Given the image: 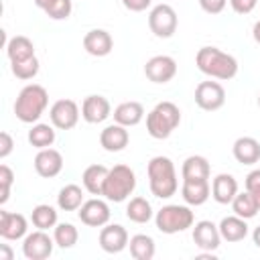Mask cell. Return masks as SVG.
<instances>
[{
	"label": "cell",
	"mask_w": 260,
	"mask_h": 260,
	"mask_svg": "<svg viewBox=\"0 0 260 260\" xmlns=\"http://www.w3.org/2000/svg\"><path fill=\"white\" fill-rule=\"evenodd\" d=\"M6 57L10 59V63L14 61H22V59H28L35 55V43L24 37V35H16L12 37L8 43H6Z\"/></svg>",
	"instance_id": "f1b7e54d"
},
{
	"label": "cell",
	"mask_w": 260,
	"mask_h": 260,
	"mask_svg": "<svg viewBox=\"0 0 260 260\" xmlns=\"http://www.w3.org/2000/svg\"><path fill=\"white\" fill-rule=\"evenodd\" d=\"M83 49L91 57H106L114 49V39L106 28H91L83 37Z\"/></svg>",
	"instance_id": "ac0fdd59"
},
{
	"label": "cell",
	"mask_w": 260,
	"mask_h": 260,
	"mask_svg": "<svg viewBox=\"0 0 260 260\" xmlns=\"http://www.w3.org/2000/svg\"><path fill=\"white\" fill-rule=\"evenodd\" d=\"M128 248L134 260H152L156 254V244L148 234H134L128 242Z\"/></svg>",
	"instance_id": "83f0119b"
},
{
	"label": "cell",
	"mask_w": 260,
	"mask_h": 260,
	"mask_svg": "<svg viewBox=\"0 0 260 260\" xmlns=\"http://www.w3.org/2000/svg\"><path fill=\"white\" fill-rule=\"evenodd\" d=\"M134 189H136V173L128 165H114L108 171L102 197L112 203H122L134 193Z\"/></svg>",
	"instance_id": "5b68a950"
},
{
	"label": "cell",
	"mask_w": 260,
	"mask_h": 260,
	"mask_svg": "<svg viewBox=\"0 0 260 260\" xmlns=\"http://www.w3.org/2000/svg\"><path fill=\"white\" fill-rule=\"evenodd\" d=\"M73 12V2L71 0H55L47 10L45 14L51 18V20H67Z\"/></svg>",
	"instance_id": "d590c367"
},
{
	"label": "cell",
	"mask_w": 260,
	"mask_h": 260,
	"mask_svg": "<svg viewBox=\"0 0 260 260\" xmlns=\"http://www.w3.org/2000/svg\"><path fill=\"white\" fill-rule=\"evenodd\" d=\"M238 195V181L230 173H219L211 181V197L219 205H230Z\"/></svg>",
	"instance_id": "d6986e66"
},
{
	"label": "cell",
	"mask_w": 260,
	"mask_h": 260,
	"mask_svg": "<svg viewBox=\"0 0 260 260\" xmlns=\"http://www.w3.org/2000/svg\"><path fill=\"white\" fill-rule=\"evenodd\" d=\"M35 171L43 179H53L63 171V156L57 148H41L32 160Z\"/></svg>",
	"instance_id": "2e32d148"
},
{
	"label": "cell",
	"mask_w": 260,
	"mask_h": 260,
	"mask_svg": "<svg viewBox=\"0 0 260 260\" xmlns=\"http://www.w3.org/2000/svg\"><path fill=\"white\" fill-rule=\"evenodd\" d=\"M252 37H254V41L260 45V20L254 22V26H252Z\"/></svg>",
	"instance_id": "ee69618b"
},
{
	"label": "cell",
	"mask_w": 260,
	"mask_h": 260,
	"mask_svg": "<svg viewBox=\"0 0 260 260\" xmlns=\"http://www.w3.org/2000/svg\"><path fill=\"white\" fill-rule=\"evenodd\" d=\"M108 167L104 165H89L83 173H81V183H83V189L89 193V195H102L104 191V183H106V177H108Z\"/></svg>",
	"instance_id": "484cf974"
},
{
	"label": "cell",
	"mask_w": 260,
	"mask_h": 260,
	"mask_svg": "<svg viewBox=\"0 0 260 260\" xmlns=\"http://www.w3.org/2000/svg\"><path fill=\"white\" fill-rule=\"evenodd\" d=\"M49 106V93L39 83L24 85L14 102V116L22 124H37Z\"/></svg>",
	"instance_id": "3957f363"
},
{
	"label": "cell",
	"mask_w": 260,
	"mask_h": 260,
	"mask_svg": "<svg viewBox=\"0 0 260 260\" xmlns=\"http://www.w3.org/2000/svg\"><path fill=\"white\" fill-rule=\"evenodd\" d=\"M230 205H232V211H234L236 215L244 217V219H252V217H256V213L260 211L256 199H254L248 191H242V193L238 191V195L234 197V201H232Z\"/></svg>",
	"instance_id": "d6a6232c"
},
{
	"label": "cell",
	"mask_w": 260,
	"mask_h": 260,
	"mask_svg": "<svg viewBox=\"0 0 260 260\" xmlns=\"http://www.w3.org/2000/svg\"><path fill=\"white\" fill-rule=\"evenodd\" d=\"M248 219H244V217H240V215H228V217H223L219 223H217V228H219V234H221V240H225V242H230V244H236V242H242V240H246V236H248V223H246Z\"/></svg>",
	"instance_id": "cb8c5ba5"
},
{
	"label": "cell",
	"mask_w": 260,
	"mask_h": 260,
	"mask_svg": "<svg viewBox=\"0 0 260 260\" xmlns=\"http://www.w3.org/2000/svg\"><path fill=\"white\" fill-rule=\"evenodd\" d=\"M77 217L87 228H104L106 223H110V217H112L108 199H102L95 195V197L83 201V205L77 209Z\"/></svg>",
	"instance_id": "ba28073f"
},
{
	"label": "cell",
	"mask_w": 260,
	"mask_h": 260,
	"mask_svg": "<svg viewBox=\"0 0 260 260\" xmlns=\"http://www.w3.org/2000/svg\"><path fill=\"white\" fill-rule=\"evenodd\" d=\"M148 187L150 193L158 199H171L179 191V179L175 171V162L169 156H152L146 165Z\"/></svg>",
	"instance_id": "7a4b0ae2"
},
{
	"label": "cell",
	"mask_w": 260,
	"mask_h": 260,
	"mask_svg": "<svg viewBox=\"0 0 260 260\" xmlns=\"http://www.w3.org/2000/svg\"><path fill=\"white\" fill-rule=\"evenodd\" d=\"M81 116V110L77 106V102L65 98V100H57L51 108H49V120L57 130H71L77 126Z\"/></svg>",
	"instance_id": "30bf717a"
},
{
	"label": "cell",
	"mask_w": 260,
	"mask_h": 260,
	"mask_svg": "<svg viewBox=\"0 0 260 260\" xmlns=\"http://www.w3.org/2000/svg\"><path fill=\"white\" fill-rule=\"evenodd\" d=\"M232 154L240 165H256L260 160V142L252 136H240L234 140Z\"/></svg>",
	"instance_id": "7402d4cb"
},
{
	"label": "cell",
	"mask_w": 260,
	"mask_h": 260,
	"mask_svg": "<svg viewBox=\"0 0 260 260\" xmlns=\"http://www.w3.org/2000/svg\"><path fill=\"white\" fill-rule=\"evenodd\" d=\"M195 104L205 112H215L225 104V89L219 81H201L195 87Z\"/></svg>",
	"instance_id": "8fae6325"
},
{
	"label": "cell",
	"mask_w": 260,
	"mask_h": 260,
	"mask_svg": "<svg viewBox=\"0 0 260 260\" xmlns=\"http://www.w3.org/2000/svg\"><path fill=\"white\" fill-rule=\"evenodd\" d=\"M112 116H114V122L116 124H122L126 128H132V126H136V124L142 122V118H144V106L140 102H134V100L122 102V104H118L114 108V114Z\"/></svg>",
	"instance_id": "603a6c76"
},
{
	"label": "cell",
	"mask_w": 260,
	"mask_h": 260,
	"mask_svg": "<svg viewBox=\"0 0 260 260\" xmlns=\"http://www.w3.org/2000/svg\"><path fill=\"white\" fill-rule=\"evenodd\" d=\"M195 223V213L191 211V205H179V203H169L162 205L156 213H154V225L160 234L173 236L179 232H185L189 228H193Z\"/></svg>",
	"instance_id": "8992f818"
},
{
	"label": "cell",
	"mask_w": 260,
	"mask_h": 260,
	"mask_svg": "<svg viewBox=\"0 0 260 260\" xmlns=\"http://www.w3.org/2000/svg\"><path fill=\"white\" fill-rule=\"evenodd\" d=\"M55 138H57V134H55V126H53V124L37 122V124H32L30 130H28V142H30V146H35L37 150L53 146Z\"/></svg>",
	"instance_id": "f546056e"
},
{
	"label": "cell",
	"mask_w": 260,
	"mask_h": 260,
	"mask_svg": "<svg viewBox=\"0 0 260 260\" xmlns=\"http://www.w3.org/2000/svg\"><path fill=\"white\" fill-rule=\"evenodd\" d=\"M112 116V106L104 95H87L81 104V118L87 124H102Z\"/></svg>",
	"instance_id": "e0dca14e"
},
{
	"label": "cell",
	"mask_w": 260,
	"mask_h": 260,
	"mask_svg": "<svg viewBox=\"0 0 260 260\" xmlns=\"http://www.w3.org/2000/svg\"><path fill=\"white\" fill-rule=\"evenodd\" d=\"M55 240L47 234V230H35L22 240V254L26 260H47L53 254Z\"/></svg>",
	"instance_id": "9c48e42d"
},
{
	"label": "cell",
	"mask_w": 260,
	"mask_h": 260,
	"mask_svg": "<svg viewBox=\"0 0 260 260\" xmlns=\"http://www.w3.org/2000/svg\"><path fill=\"white\" fill-rule=\"evenodd\" d=\"M39 69H41V63L37 59V55L28 57V59H22V61H14L10 63V71L16 79H22V81H28V79H35L39 75Z\"/></svg>",
	"instance_id": "e575fe53"
},
{
	"label": "cell",
	"mask_w": 260,
	"mask_h": 260,
	"mask_svg": "<svg viewBox=\"0 0 260 260\" xmlns=\"http://www.w3.org/2000/svg\"><path fill=\"white\" fill-rule=\"evenodd\" d=\"M211 167L209 160L201 154H191L181 165V177L183 181H197V179H209Z\"/></svg>",
	"instance_id": "d4e9b609"
},
{
	"label": "cell",
	"mask_w": 260,
	"mask_h": 260,
	"mask_svg": "<svg viewBox=\"0 0 260 260\" xmlns=\"http://www.w3.org/2000/svg\"><path fill=\"white\" fill-rule=\"evenodd\" d=\"M53 240H55V244L59 246V248H63V250H67V248H73L75 244H77V240H79V232H77V228L73 225V223H57L55 228H53Z\"/></svg>",
	"instance_id": "836d02e7"
},
{
	"label": "cell",
	"mask_w": 260,
	"mask_h": 260,
	"mask_svg": "<svg viewBox=\"0 0 260 260\" xmlns=\"http://www.w3.org/2000/svg\"><path fill=\"white\" fill-rule=\"evenodd\" d=\"M244 187L246 191L256 199L258 207H260V169H254L246 175V181H244Z\"/></svg>",
	"instance_id": "74e56055"
},
{
	"label": "cell",
	"mask_w": 260,
	"mask_h": 260,
	"mask_svg": "<svg viewBox=\"0 0 260 260\" xmlns=\"http://www.w3.org/2000/svg\"><path fill=\"white\" fill-rule=\"evenodd\" d=\"M179 16L171 4H156L148 12V28L158 39H171L177 32Z\"/></svg>",
	"instance_id": "52a82bcc"
},
{
	"label": "cell",
	"mask_w": 260,
	"mask_h": 260,
	"mask_svg": "<svg viewBox=\"0 0 260 260\" xmlns=\"http://www.w3.org/2000/svg\"><path fill=\"white\" fill-rule=\"evenodd\" d=\"M30 221L37 230H51L57 225V209L49 203H39L30 211Z\"/></svg>",
	"instance_id": "1f68e13d"
},
{
	"label": "cell",
	"mask_w": 260,
	"mask_h": 260,
	"mask_svg": "<svg viewBox=\"0 0 260 260\" xmlns=\"http://www.w3.org/2000/svg\"><path fill=\"white\" fill-rule=\"evenodd\" d=\"M258 0H230V6L236 14H250L256 8Z\"/></svg>",
	"instance_id": "ab89813d"
},
{
	"label": "cell",
	"mask_w": 260,
	"mask_h": 260,
	"mask_svg": "<svg viewBox=\"0 0 260 260\" xmlns=\"http://www.w3.org/2000/svg\"><path fill=\"white\" fill-rule=\"evenodd\" d=\"M258 108H260V93H258Z\"/></svg>",
	"instance_id": "7dc6e473"
},
{
	"label": "cell",
	"mask_w": 260,
	"mask_h": 260,
	"mask_svg": "<svg viewBox=\"0 0 260 260\" xmlns=\"http://www.w3.org/2000/svg\"><path fill=\"white\" fill-rule=\"evenodd\" d=\"M195 65L203 75L219 81L234 79L240 69L238 59L217 47H201L195 55Z\"/></svg>",
	"instance_id": "6da1fadb"
},
{
	"label": "cell",
	"mask_w": 260,
	"mask_h": 260,
	"mask_svg": "<svg viewBox=\"0 0 260 260\" xmlns=\"http://www.w3.org/2000/svg\"><path fill=\"white\" fill-rule=\"evenodd\" d=\"M225 4H228V0H199L201 10H203V12H207V14H211V16H213V14L223 12Z\"/></svg>",
	"instance_id": "f35d334b"
},
{
	"label": "cell",
	"mask_w": 260,
	"mask_h": 260,
	"mask_svg": "<svg viewBox=\"0 0 260 260\" xmlns=\"http://www.w3.org/2000/svg\"><path fill=\"white\" fill-rule=\"evenodd\" d=\"M14 150V140L8 132H0V158L4 160Z\"/></svg>",
	"instance_id": "60d3db41"
},
{
	"label": "cell",
	"mask_w": 260,
	"mask_h": 260,
	"mask_svg": "<svg viewBox=\"0 0 260 260\" xmlns=\"http://www.w3.org/2000/svg\"><path fill=\"white\" fill-rule=\"evenodd\" d=\"M12 258H14V254H12L10 246L8 244H0V260H12Z\"/></svg>",
	"instance_id": "7bdbcfd3"
},
{
	"label": "cell",
	"mask_w": 260,
	"mask_h": 260,
	"mask_svg": "<svg viewBox=\"0 0 260 260\" xmlns=\"http://www.w3.org/2000/svg\"><path fill=\"white\" fill-rule=\"evenodd\" d=\"M28 234V219L22 213L0 209V238L2 240H24Z\"/></svg>",
	"instance_id": "9a60e30c"
},
{
	"label": "cell",
	"mask_w": 260,
	"mask_h": 260,
	"mask_svg": "<svg viewBox=\"0 0 260 260\" xmlns=\"http://www.w3.org/2000/svg\"><path fill=\"white\" fill-rule=\"evenodd\" d=\"M193 242L201 252H215L221 244L219 228L209 219L195 221L193 223Z\"/></svg>",
	"instance_id": "5bb4252c"
},
{
	"label": "cell",
	"mask_w": 260,
	"mask_h": 260,
	"mask_svg": "<svg viewBox=\"0 0 260 260\" xmlns=\"http://www.w3.org/2000/svg\"><path fill=\"white\" fill-rule=\"evenodd\" d=\"M126 217L134 223H148L154 217L150 201L144 197H132L126 205Z\"/></svg>",
	"instance_id": "4dcf8cb0"
},
{
	"label": "cell",
	"mask_w": 260,
	"mask_h": 260,
	"mask_svg": "<svg viewBox=\"0 0 260 260\" xmlns=\"http://www.w3.org/2000/svg\"><path fill=\"white\" fill-rule=\"evenodd\" d=\"M144 75L152 83H169L177 75V61L169 55H154L146 61Z\"/></svg>",
	"instance_id": "7c38bea8"
},
{
	"label": "cell",
	"mask_w": 260,
	"mask_h": 260,
	"mask_svg": "<svg viewBox=\"0 0 260 260\" xmlns=\"http://www.w3.org/2000/svg\"><path fill=\"white\" fill-rule=\"evenodd\" d=\"M122 4L130 12H144L146 8H150L152 0H122Z\"/></svg>",
	"instance_id": "b9f144b4"
},
{
	"label": "cell",
	"mask_w": 260,
	"mask_h": 260,
	"mask_svg": "<svg viewBox=\"0 0 260 260\" xmlns=\"http://www.w3.org/2000/svg\"><path fill=\"white\" fill-rule=\"evenodd\" d=\"M83 189L75 183H69L65 187L59 189V195H57V207L61 211H77L81 205H83Z\"/></svg>",
	"instance_id": "4316f807"
},
{
	"label": "cell",
	"mask_w": 260,
	"mask_h": 260,
	"mask_svg": "<svg viewBox=\"0 0 260 260\" xmlns=\"http://www.w3.org/2000/svg\"><path fill=\"white\" fill-rule=\"evenodd\" d=\"M128 142H130V134H128L126 126H122V124L114 122L100 132V144L108 152H120L128 146Z\"/></svg>",
	"instance_id": "ffe728a7"
},
{
	"label": "cell",
	"mask_w": 260,
	"mask_h": 260,
	"mask_svg": "<svg viewBox=\"0 0 260 260\" xmlns=\"http://www.w3.org/2000/svg\"><path fill=\"white\" fill-rule=\"evenodd\" d=\"M100 248L108 254H120L124 248H128V232L124 225L120 223H106L102 230H100Z\"/></svg>",
	"instance_id": "4fadbf2b"
},
{
	"label": "cell",
	"mask_w": 260,
	"mask_h": 260,
	"mask_svg": "<svg viewBox=\"0 0 260 260\" xmlns=\"http://www.w3.org/2000/svg\"><path fill=\"white\" fill-rule=\"evenodd\" d=\"M252 242H254V246L260 250V225L254 228V232H252Z\"/></svg>",
	"instance_id": "bcb514c9"
},
{
	"label": "cell",
	"mask_w": 260,
	"mask_h": 260,
	"mask_svg": "<svg viewBox=\"0 0 260 260\" xmlns=\"http://www.w3.org/2000/svg\"><path fill=\"white\" fill-rule=\"evenodd\" d=\"M14 183V173L8 165H0V205L10 199V189Z\"/></svg>",
	"instance_id": "8d00e7d4"
},
{
	"label": "cell",
	"mask_w": 260,
	"mask_h": 260,
	"mask_svg": "<svg viewBox=\"0 0 260 260\" xmlns=\"http://www.w3.org/2000/svg\"><path fill=\"white\" fill-rule=\"evenodd\" d=\"M35 4H37V8H41V10H47L55 0H32Z\"/></svg>",
	"instance_id": "f6af8a7d"
},
{
	"label": "cell",
	"mask_w": 260,
	"mask_h": 260,
	"mask_svg": "<svg viewBox=\"0 0 260 260\" xmlns=\"http://www.w3.org/2000/svg\"><path fill=\"white\" fill-rule=\"evenodd\" d=\"M181 197L187 205L199 207L211 197V185L209 179H197V181H183L181 185Z\"/></svg>",
	"instance_id": "44dd1931"
},
{
	"label": "cell",
	"mask_w": 260,
	"mask_h": 260,
	"mask_svg": "<svg viewBox=\"0 0 260 260\" xmlns=\"http://www.w3.org/2000/svg\"><path fill=\"white\" fill-rule=\"evenodd\" d=\"M181 124V110L173 102H158L146 114V132L154 140L169 138Z\"/></svg>",
	"instance_id": "277c9868"
}]
</instances>
